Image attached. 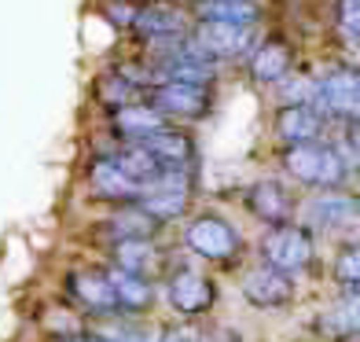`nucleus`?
I'll return each mask as SVG.
<instances>
[{"label": "nucleus", "instance_id": "nucleus-1", "mask_svg": "<svg viewBox=\"0 0 360 342\" xmlns=\"http://www.w3.org/2000/svg\"><path fill=\"white\" fill-rule=\"evenodd\" d=\"M309 107H313L320 118H342L353 122L360 110V85L356 74L349 67H331L327 74H320L313 81V92H309Z\"/></svg>", "mask_w": 360, "mask_h": 342}, {"label": "nucleus", "instance_id": "nucleus-2", "mask_svg": "<svg viewBox=\"0 0 360 342\" xmlns=\"http://www.w3.org/2000/svg\"><path fill=\"white\" fill-rule=\"evenodd\" d=\"M313 232L302 224H276L269 228L265 236H261V258H265V265L276 269V272H298L305 265H313Z\"/></svg>", "mask_w": 360, "mask_h": 342}, {"label": "nucleus", "instance_id": "nucleus-3", "mask_svg": "<svg viewBox=\"0 0 360 342\" xmlns=\"http://www.w3.org/2000/svg\"><path fill=\"white\" fill-rule=\"evenodd\" d=\"M287 173L298 177L302 184H320V188H338L349 177V166L335 155V148H320V144H294L283 155Z\"/></svg>", "mask_w": 360, "mask_h": 342}, {"label": "nucleus", "instance_id": "nucleus-4", "mask_svg": "<svg viewBox=\"0 0 360 342\" xmlns=\"http://www.w3.org/2000/svg\"><path fill=\"white\" fill-rule=\"evenodd\" d=\"M184 243L199 258H206V262H232V258L239 254V247H243L236 228L224 217H214V214L195 217L188 224V232H184Z\"/></svg>", "mask_w": 360, "mask_h": 342}, {"label": "nucleus", "instance_id": "nucleus-5", "mask_svg": "<svg viewBox=\"0 0 360 342\" xmlns=\"http://www.w3.org/2000/svg\"><path fill=\"white\" fill-rule=\"evenodd\" d=\"M162 118H206L210 110V85H188V81H158L151 89V103Z\"/></svg>", "mask_w": 360, "mask_h": 342}, {"label": "nucleus", "instance_id": "nucleus-6", "mask_svg": "<svg viewBox=\"0 0 360 342\" xmlns=\"http://www.w3.org/2000/svg\"><path fill=\"white\" fill-rule=\"evenodd\" d=\"M166 302L176 309L180 317H199V313H206V309L217 302V287L202 272L180 269V272L169 276V284H166Z\"/></svg>", "mask_w": 360, "mask_h": 342}, {"label": "nucleus", "instance_id": "nucleus-7", "mask_svg": "<svg viewBox=\"0 0 360 342\" xmlns=\"http://www.w3.org/2000/svg\"><path fill=\"white\" fill-rule=\"evenodd\" d=\"M191 44L214 63V59H239L243 52H250L254 30L250 26H224V23H199Z\"/></svg>", "mask_w": 360, "mask_h": 342}, {"label": "nucleus", "instance_id": "nucleus-8", "mask_svg": "<svg viewBox=\"0 0 360 342\" xmlns=\"http://www.w3.org/2000/svg\"><path fill=\"white\" fill-rule=\"evenodd\" d=\"M243 298L257 309H276V305H287L294 298V284L287 272H276L269 265H257V269H247L243 272Z\"/></svg>", "mask_w": 360, "mask_h": 342}, {"label": "nucleus", "instance_id": "nucleus-9", "mask_svg": "<svg viewBox=\"0 0 360 342\" xmlns=\"http://www.w3.org/2000/svg\"><path fill=\"white\" fill-rule=\"evenodd\" d=\"M89 181H92L96 199H107V203H136L140 199V184L129 181L114 158H96L89 170Z\"/></svg>", "mask_w": 360, "mask_h": 342}, {"label": "nucleus", "instance_id": "nucleus-10", "mask_svg": "<svg viewBox=\"0 0 360 342\" xmlns=\"http://www.w3.org/2000/svg\"><path fill=\"white\" fill-rule=\"evenodd\" d=\"M67 284H70V295L85 309H92V313H103V317L107 313H118L107 272H100V269H77V272H70Z\"/></svg>", "mask_w": 360, "mask_h": 342}, {"label": "nucleus", "instance_id": "nucleus-11", "mask_svg": "<svg viewBox=\"0 0 360 342\" xmlns=\"http://www.w3.org/2000/svg\"><path fill=\"white\" fill-rule=\"evenodd\" d=\"M143 151H151L166 170H191V158H195V144L188 133H176V129H158L147 140H140Z\"/></svg>", "mask_w": 360, "mask_h": 342}, {"label": "nucleus", "instance_id": "nucleus-12", "mask_svg": "<svg viewBox=\"0 0 360 342\" xmlns=\"http://www.w3.org/2000/svg\"><path fill=\"white\" fill-rule=\"evenodd\" d=\"M158 129H166V118H162L155 107H147V103L114 107V133H118L122 140H129V144H140L151 133H158Z\"/></svg>", "mask_w": 360, "mask_h": 342}, {"label": "nucleus", "instance_id": "nucleus-13", "mask_svg": "<svg viewBox=\"0 0 360 342\" xmlns=\"http://www.w3.org/2000/svg\"><path fill=\"white\" fill-rule=\"evenodd\" d=\"M290 67H294V52H290V44L280 41V37L257 44L254 56H250V74H254V81H261V85L283 81L290 74Z\"/></svg>", "mask_w": 360, "mask_h": 342}, {"label": "nucleus", "instance_id": "nucleus-14", "mask_svg": "<svg viewBox=\"0 0 360 342\" xmlns=\"http://www.w3.org/2000/svg\"><path fill=\"white\" fill-rule=\"evenodd\" d=\"M320 125H323V118L309 103H287L276 114V133H280L290 148L294 144H316Z\"/></svg>", "mask_w": 360, "mask_h": 342}, {"label": "nucleus", "instance_id": "nucleus-15", "mask_svg": "<svg viewBox=\"0 0 360 342\" xmlns=\"http://www.w3.org/2000/svg\"><path fill=\"white\" fill-rule=\"evenodd\" d=\"M360 328V298L356 295H342V302L327 305L316 317V331L331 342H349Z\"/></svg>", "mask_w": 360, "mask_h": 342}, {"label": "nucleus", "instance_id": "nucleus-16", "mask_svg": "<svg viewBox=\"0 0 360 342\" xmlns=\"http://www.w3.org/2000/svg\"><path fill=\"white\" fill-rule=\"evenodd\" d=\"M247 206L269 224H283L290 217V195L280 181H257L247 191Z\"/></svg>", "mask_w": 360, "mask_h": 342}, {"label": "nucleus", "instance_id": "nucleus-17", "mask_svg": "<svg viewBox=\"0 0 360 342\" xmlns=\"http://www.w3.org/2000/svg\"><path fill=\"white\" fill-rule=\"evenodd\" d=\"M107 280H110V291H114V305L125 309V313H143V309L155 302V291H151V284H147L143 276L110 269Z\"/></svg>", "mask_w": 360, "mask_h": 342}, {"label": "nucleus", "instance_id": "nucleus-18", "mask_svg": "<svg viewBox=\"0 0 360 342\" xmlns=\"http://www.w3.org/2000/svg\"><path fill=\"white\" fill-rule=\"evenodd\" d=\"M309 217L320 228H349V224H356V199L353 195H342V191H327L309 206Z\"/></svg>", "mask_w": 360, "mask_h": 342}, {"label": "nucleus", "instance_id": "nucleus-19", "mask_svg": "<svg viewBox=\"0 0 360 342\" xmlns=\"http://www.w3.org/2000/svg\"><path fill=\"white\" fill-rule=\"evenodd\" d=\"M114 162L122 166V173L129 177V181H136V184H140V191H143V188H151L158 177H162V170H166L151 151H143L140 144H125V148L114 155Z\"/></svg>", "mask_w": 360, "mask_h": 342}, {"label": "nucleus", "instance_id": "nucleus-20", "mask_svg": "<svg viewBox=\"0 0 360 342\" xmlns=\"http://www.w3.org/2000/svg\"><path fill=\"white\" fill-rule=\"evenodd\" d=\"M188 199H191V195H188V191H176V188H147V191H140L136 206H140L151 221L162 224V221H173V217L184 214Z\"/></svg>", "mask_w": 360, "mask_h": 342}, {"label": "nucleus", "instance_id": "nucleus-21", "mask_svg": "<svg viewBox=\"0 0 360 342\" xmlns=\"http://www.w3.org/2000/svg\"><path fill=\"white\" fill-rule=\"evenodd\" d=\"M114 269L122 272H133V276H143L158 269V251L151 247V239H118V247H114Z\"/></svg>", "mask_w": 360, "mask_h": 342}, {"label": "nucleus", "instance_id": "nucleus-22", "mask_svg": "<svg viewBox=\"0 0 360 342\" xmlns=\"http://www.w3.org/2000/svg\"><path fill=\"white\" fill-rule=\"evenodd\" d=\"M199 11L202 23H224V26H254L261 19V8L254 0H206Z\"/></svg>", "mask_w": 360, "mask_h": 342}, {"label": "nucleus", "instance_id": "nucleus-23", "mask_svg": "<svg viewBox=\"0 0 360 342\" xmlns=\"http://www.w3.org/2000/svg\"><path fill=\"white\" fill-rule=\"evenodd\" d=\"M140 34L147 37V41H162V37H176L180 30H184V23H180V15L173 11V8H143V11H136V23H133Z\"/></svg>", "mask_w": 360, "mask_h": 342}, {"label": "nucleus", "instance_id": "nucleus-24", "mask_svg": "<svg viewBox=\"0 0 360 342\" xmlns=\"http://www.w3.org/2000/svg\"><path fill=\"white\" fill-rule=\"evenodd\" d=\"M155 228H158V221H151V217H147V214H143V210H140L136 203L129 206L125 214H118V217L110 221V232L118 236V239H147V236L155 232Z\"/></svg>", "mask_w": 360, "mask_h": 342}, {"label": "nucleus", "instance_id": "nucleus-25", "mask_svg": "<svg viewBox=\"0 0 360 342\" xmlns=\"http://www.w3.org/2000/svg\"><path fill=\"white\" fill-rule=\"evenodd\" d=\"M335 284L342 287V295H356L360 287V251L346 247L335 258Z\"/></svg>", "mask_w": 360, "mask_h": 342}, {"label": "nucleus", "instance_id": "nucleus-26", "mask_svg": "<svg viewBox=\"0 0 360 342\" xmlns=\"http://www.w3.org/2000/svg\"><path fill=\"white\" fill-rule=\"evenodd\" d=\"M338 19H342V30H346V37L353 41V37H356V23H360V8H356V0H342Z\"/></svg>", "mask_w": 360, "mask_h": 342}, {"label": "nucleus", "instance_id": "nucleus-27", "mask_svg": "<svg viewBox=\"0 0 360 342\" xmlns=\"http://www.w3.org/2000/svg\"><path fill=\"white\" fill-rule=\"evenodd\" d=\"M162 342H202V335L191 328H166L162 331Z\"/></svg>", "mask_w": 360, "mask_h": 342}, {"label": "nucleus", "instance_id": "nucleus-28", "mask_svg": "<svg viewBox=\"0 0 360 342\" xmlns=\"http://www.w3.org/2000/svg\"><path fill=\"white\" fill-rule=\"evenodd\" d=\"M107 15H110L114 23H125V26H133V23H136V8H133V4H110Z\"/></svg>", "mask_w": 360, "mask_h": 342}, {"label": "nucleus", "instance_id": "nucleus-29", "mask_svg": "<svg viewBox=\"0 0 360 342\" xmlns=\"http://www.w3.org/2000/svg\"><path fill=\"white\" fill-rule=\"evenodd\" d=\"M63 342H107L103 335H74V338H63Z\"/></svg>", "mask_w": 360, "mask_h": 342}]
</instances>
